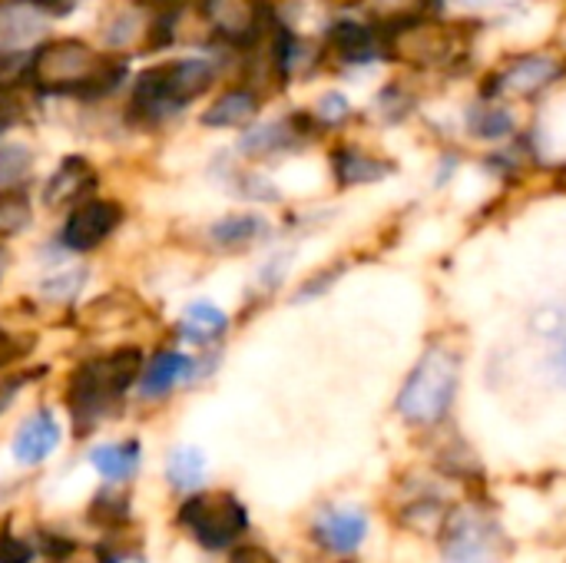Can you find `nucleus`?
Here are the masks:
<instances>
[{"label": "nucleus", "instance_id": "nucleus-1", "mask_svg": "<svg viewBox=\"0 0 566 563\" xmlns=\"http://www.w3.org/2000/svg\"><path fill=\"white\" fill-rule=\"evenodd\" d=\"M123 76H126L123 63L99 56L90 43L73 37L36 46L27 70V83H33L43 93H83V96L113 93L123 83Z\"/></svg>", "mask_w": 566, "mask_h": 563}, {"label": "nucleus", "instance_id": "nucleus-2", "mask_svg": "<svg viewBox=\"0 0 566 563\" xmlns=\"http://www.w3.org/2000/svg\"><path fill=\"white\" fill-rule=\"evenodd\" d=\"M212 80H216V66L212 60H202V56H186V60L149 66L133 83L129 116L159 119L166 113H176L179 106L199 100L212 86Z\"/></svg>", "mask_w": 566, "mask_h": 563}, {"label": "nucleus", "instance_id": "nucleus-3", "mask_svg": "<svg viewBox=\"0 0 566 563\" xmlns=\"http://www.w3.org/2000/svg\"><path fill=\"white\" fill-rule=\"evenodd\" d=\"M461 382V358L451 348H428L421 362L405 378L398 395V411L408 425H438L458 395Z\"/></svg>", "mask_w": 566, "mask_h": 563}, {"label": "nucleus", "instance_id": "nucleus-4", "mask_svg": "<svg viewBox=\"0 0 566 563\" xmlns=\"http://www.w3.org/2000/svg\"><path fill=\"white\" fill-rule=\"evenodd\" d=\"M143 365V352L139 348H116L106 358L86 362L83 368L73 372L70 382V405L76 415V425H83V431L136 382Z\"/></svg>", "mask_w": 566, "mask_h": 563}, {"label": "nucleus", "instance_id": "nucleus-5", "mask_svg": "<svg viewBox=\"0 0 566 563\" xmlns=\"http://www.w3.org/2000/svg\"><path fill=\"white\" fill-rule=\"evenodd\" d=\"M381 50L388 60H401L421 70L441 66L458 53V30L424 13H401L381 30Z\"/></svg>", "mask_w": 566, "mask_h": 563}, {"label": "nucleus", "instance_id": "nucleus-6", "mask_svg": "<svg viewBox=\"0 0 566 563\" xmlns=\"http://www.w3.org/2000/svg\"><path fill=\"white\" fill-rule=\"evenodd\" d=\"M566 76V60L557 53H521L511 56L504 66L491 70L484 96L497 100V96H537L544 90H551L554 83H560Z\"/></svg>", "mask_w": 566, "mask_h": 563}, {"label": "nucleus", "instance_id": "nucleus-7", "mask_svg": "<svg viewBox=\"0 0 566 563\" xmlns=\"http://www.w3.org/2000/svg\"><path fill=\"white\" fill-rule=\"evenodd\" d=\"M179 521L212 551L229 548L245 531V508L232 494L189 498L179 511Z\"/></svg>", "mask_w": 566, "mask_h": 563}, {"label": "nucleus", "instance_id": "nucleus-8", "mask_svg": "<svg viewBox=\"0 0 566 563\" xmlns=\"http://www.w3.org/2000/svg\"><path fill=\"white\" fill-rule=\"evenodd\" d=\"M123 222V209L113 199H83L80 206H73L60 242L70 252H93L96 246H103L116 226Z\"/></svg>", "mask_w": 566, "mask_h": 563}, {"label": "nucleus", "instance_id": "nucleus-9", "mask_svg": "<svg viewBox=\"0 0 566 563\" xmlns=\"http://www.w3.org/2000/svg\"><path fill=\"white\" fill-rule=\"evenodd\" d=\"M497 554H501V534L488 518L468 511L448 524L444 563H497Z\"/></svg>", "mask_w": 566, "mask_h": 563}, {"label": "nucleus", "instance_id": "nucleus-10", "mask_svg": "<svg viewBox=\"0 0 566 563\" xmlns=\"http://www.w3.org/2000/svg\"><path fill=\"white\" fill-rule=\"evenodd\" d=\"M206 13L216 33L235 46H249L262 37L269 10L262 0H206Z\"/></svg>", "mask_w": 566, "mask_h": 563}, {"label": "nucleus", "instance_id": "nucleus-11", "mask_svg": "<svg viewBox=\"0 0 566 563\" xmlns=\"http://www.w3.org/2000/svg\"><path fill=\"white\" fill-rule=\"evenodd\" d=\"M328 50L335 53V60L352 63V66H365V63H375L378 56H385L381 30H375L371 23H361V20H335L328 27Z\"/></svg>", "mask_w": 566, "mask_h": 563}, {"label": "nucleus", "instance_id": "nucleus-12", "mask_svg": "<svg viewBox=\"0 0 566 563\" xmlns=\"http://www.w3.org/2000/svg\"><path fill=\"white\" fill-rule=\"evenodd\" d=\"M96 189V173L90 166V159L83 156H66L46 179L43 189V202L50 209H70L80 206L90 192Z\"/></svg>", "mask_w": 566, "mask_h": 563}, {"label": "nucleus", "instance_id": "nucleus-13", "mask_svg": "<svg viewBox=\"0 0 566 563\" xmlns=\"http://www.w3.org/2000/svg\"><path fill=\"white\" fill-rule=\"evenodd\" d=\"M365 534H368V518L355 508H335L315 521V538L322 541L325 551H335V554L355 551L365 541Z\"/></svg>", "mask_w": 566, "mask_h": 563}, {"label": "nucleus", "instance_id": "nucleus-14", "mask_svg": "<svg viewBox=\"0 0 566 563\" xmlns=\"http://www.w3.org/2000/svg\"><path fill=\"white\" fill-rule=\"evenodd\" d=\"M46 30V10L23 0L0 7V50H23Z\"/></svg>", "mask_w": 566, "mask_h": 563}, {"label": "nucleus", "instance_id": "nucleus-15", "mask_svg": "<svg viewBox=\"0 0 566 563\" xmlns=\"http://www.w3.org/2000/svg\"><path fill=\"white\" fill-rule=\"evenodd\" d=\"M60 445V425L50 411H36L33 418H27L13 438V458L20 465H40L46 455H53V448Z\"/></svg>", "mask_w": 566, "mask_h": 563}, {"label": "nucleus", "instance_id": "nucleus-16", "mask_svg": "<svg viewBox=\"0 0 566 563\" xmlns=\"http://www.w3.org/2000/svg\"><path fill=\"white\" fill-rule=\"evenodd\" d=\"M332 173H335V183L342 189H355V186H368V183H378L391 173V166L358 146H338L332 153Z\"/></svg>", "mask_w": 566, "mask_h": 563}, {"label": "nucleus", "instance_id": "nucleus-17", "mask_svg": "<svg viewBox=\"0 0 566 563\" xmlns=\"http://www.w3.org/2000/svg\"><path fill=\"white\" fill-rule=\"evenodd\" d=\"M259 116V96L249 86H232L226 93L216 96V103L202 113V126L212 129H232V126H245Z\"/></svg>", "mask_w": 566, "mask_h": 563}, {"label": "nucleus", "instance_id": "nucleus-18", "mask_svg": "<svg viewBox=\"0 0 566 563\" xmlns=\"http://www.w3.org/2000/svg\"><path fill=\"white\" fill-rule=\"evenodd\" d=\"M192 372V358L182 355V352H159L146 372H143V382H139V392L143 398H163L172 385H179L186 375Z\"/></svg>", "mask_w": 566, "mask_h": 563}, {"label": "nucleus", "instance_id": "nucleus-19", "mask_svg": "<svg viewBox=\"0 0 566 563\" xmlns=\"http://www.w3.org/2000/svg\"><path fill=\"white\" fill-rule=\"evenodd\" d=\"M302 116H289V119H272L265 126H255L242 136V153L249 156H272L279 149H289L295 143V136H305V129L298 126Z\"/></svg>", "mask_w": 566, "mask_h": 563}, {"label": "nucleus", "instance_id": "nucleus-20", "mask_svg": "<svg viewBox=\"0 0 566 563\" xmlns=\"http://www.w3.org/2000/svg\"><path fill=\"white\" fill-rule=\"evenodd\" d=\"M229 329V315L209 302H192L182 319H179V335L192 345H206V342H216L222 332Z\"/></svg>", "mask_w": 566, "mask_h": 563}, {"label": "nucleus", "instance_id": "nucleus-21", "mask_svg": "<svg viewBox=\"0 0 566 563\" xmlns=\"http://www.w3.org/2000/svg\"><path fill=\"white\" fill-rule=\"evenodd\" d=\"M265 229H269V226H265L262 216L235 212V216H222L219 222H212V226H209V239H212V246H219V249H239V246L255 242Z\"/></svg>", "mask_w": 566, "mask_h": 563}, {"label": "nucleus", "instance_id": "nucleus-22", "mask_svg": "<svg viewBox=\"0 0 566 563\" xmlns=\"http://www.w3.org/2000/svg\"><path fill=\"white\" fill-rule=\"evenodd\" d=\"M93 468L106 478V481H126L136 475L139 465V441H119V445H99L90 455Z\"/></svg>", "mask_w": 566, "mask_h": 563}, {"label": "nucleus", "instance_id": "nucleus-23", "mask_svg": "<svg viewBox=\"0 0 566 563\" xmlns=\"http://www.w3.org/2000/svg\"><path fill=\"white\" fill-rule=\"evenodd\" d=\"M166 478L179 491H192L206 481V455L192 445H182L166 461Z\"/></svg>", "mask_w": 566, "mask_h": 563}, {"label": "nucleus", "instance_id": "nucleus-24", "mask_svg": "<svg viewBox=\"0 0 566 563\" xmlns=\"http://www.w3.org/2000/svg\"><path fill=\"white\" fill-rule=\"evenodd\" d=\"M514 116L497 106V103H484V106H474L471 116H468V129L474 139H491V143H501L514 133Z\"/></svg>", "mask_w": 566, "mask_h": 563}, {"label": "nucleus", "instance_id": "nucleus-25", "mask_svg": "<svg viewBox=\"0 0 566 563\" xmlns=\"http://www.w3.org/2000/svg\"><path fill=\"white\" fill-rule=\"evenodd\" d=\"M139 30H143V7L126 3L103 23V40H106V46L119 50V46H129Z\"/></svg>", "mask_w": 566, "mask_h": 563}, {"label": "nucleus", "instance_id": "nucleus-26", "mask_svg": "<svg viewBox=\"0 0 566 563\" xmlns=\"http://www.w3.org/2000/svg\"><path fill=\"white\" fill-rule=\"evenodd\" d=\"M30 226V199L23 186L0 192V239H10Z\"/></svg>", "mask_w": 566, "mask_h": 563}, {"label": "nucleus", "instance_id": "nucleus-27", "mask_svg": "<svg viewBox=\"0 0 566 563\" xmlns=\"http://www.w3.org/2000/svg\"><path fill=\"white\" fill-rule=\"evenodd\" d=\"M33 169V153L20 143H3L0 146V192L23 186V179Z\"/></svg>", "mask_w": 566, "mask_h": 563}, {"label": "nucleus", "instance_id": "nucleus-28", "mask_svg": "<svg viewBox=\"0 0 566 563\" xmlns=\"http://www.w3.org/2000/svg\"><path fill=\"white\" fill-rule=\"evenodd\" d=\"M83 285H86V269H66L43 282V295L50 302H73L83 292Z\"/></svg>", "mask_w": 566, "mask_h": 563}, {"label": "nucleus", "instance_id": "nucleus-29", "mask_svg": "<svg viewBox=\"0 0 566 563\" xmlns=\"http://www.w3.org/2000/svg\"><path fill=\"white\" fill-rule=\"evenodd\" d=\"M348 110L352 106H348V100L342 93H325L318 100V106H315V119L325 123V126H335V123H342L348 116Z\"/></svg>", "mask_w": 566, "mask_h": 563}, {"label": "nucleus", "instance_id": "nucleus-30", "mask_svg": "<svg viewBox=\"0 0 566 563\" xmlns=\"http://www.w3.org/2000/svg\"><path fill=\"white\" fill-rule=\"evenodd\" d=\"M30 557H33L30 544L17 541L10 534H0V563H30Z\"/></svg>", "mask_w": 566, "mask_h": 563}, {"label": "nucleus", "instance_id": "nucleus-31", "mask_svg": "<svg viewBox=\"0 0 566 563\" xmlns=\"http://www.w3.org/2000/svg\"><path fill=\"white\" fill-rule=\"evenodd\" d=\"M17 100H13V93L10 90H0V133H7L13 123H17Z\"/></svg>", "mask_w": 566, "mask_h": 563}, {"label": "nucleus", "instance_id": "nucleus-32", "mask_svg": "<svg viewBox=\"0 0 566 563\" xmlns=\"http://www.w3.org/2000/svg\"><path fill=\"white\" fill-rule=\"evenodd\" d=\"M17 385L20 382H0V411L13 402V395H17Z\"/></svg>", "mask_w": 566, "mask_h": 563}, {"label": "nucleus", "instance_id": "nucleus-33", "mask_svg": "<svg viewBox=\"0 0 566 563\" xmlns=\"http://www.w3.org/2000/svg\"><path fill=\"white\" fill-rule=\"evenodd\" d=\"M30 3H36V7H43V10H50L53 3H70V0H30Z\"/></svg>", "mask_w": 566, "mask_h": 563}, {"label": "nucleus", "instance_id": "nucleus-34", "mask_svg": "<svg viewBox=\"0 0 566 563\" xmlns=\"http://www.w3.org/2000/svg\"><path fill=\"white\" fill-rule=\"evenodd\" d=\"M3 358H7V335L0 332V362H3Z\"/></svg>", "mask_w": 566, "mask_h": 563}, {"label": "nucleus", "instance_id": "nucleus-35", "mask_svg": "<svg viewBox=\"0 0 566 563\" xmlns=\"http://www.w3.org/2000/svg\"><path fill=\"white\" fill-rule=\"evenodd\" d=\"M560 372H564V378H566V345H564V352H560Z\"/></svg>", "mask_w": 566, "mask_h": 563}]
</instances>
